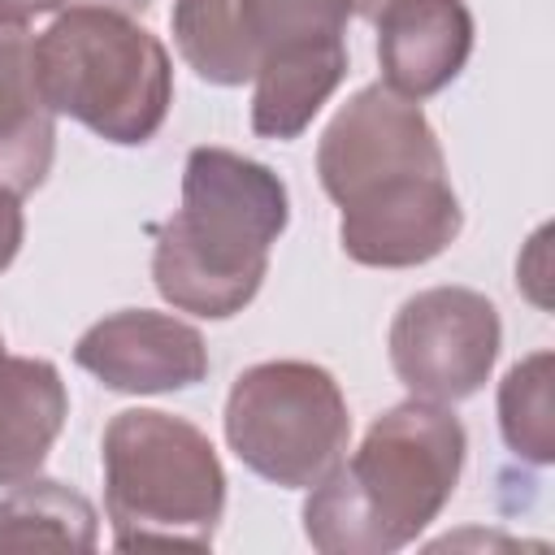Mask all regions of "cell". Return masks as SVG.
<instances>
[{"mask_svg":"<svg viewBox=\"0 0 555 555\" xmlns=\"http://www.w3.org/2000/svg\"><path fill=\"white\" fill-rule=\"evenodd\" d=\"M377 22L382 82L403 100L438 95L473 56V13L464 0H386Z\"/></svg>","mask_w":555,"mask_h":555,"instance_id":"cell-11","label":"cell"},{"mask_svg":"<svg viewBox=\"0 0 555 555\" xmlns=\"http://www.w3.org/2000/svg\"><path fill=\"white\" fill-rule=\"evenodd\" d=\"M0 356H4V334H0Z\"/></svg>","mask_w":555,"mask_h":555,"instance_id":"cell-20","label":"cell"},{"mask_svg":"<svg viewBox=\"0 0 555 555\" xmlns=\"http://www.w3.org/2000/svg\"><path fill=\"white\" fill-rule=\"evenodd\" d=\"M56 156V113L35 69V35L26 22H0V186L30 195Z\"/></svg>","mask_w":555,"mask_h":555,"instance_id":"cell-12","label":"cell"},{"mask_svg":"<svg viewBox=\"0 0 555 555\" xmlns=\"http://www.w3.org/2000/svg\"><path fill=\"white\" fill-rule=\"evenodd\" d=\"M35 69L52 113L117 147H143L169 117L173 65L165 43L117 9H65L35 35Z\"/></svg>","mask_w":555,"mask_h":555,"instance_id":"cell-4","label":"cell"},{"mask_svg":"<svg viewBox=\"0 0 555 555\" xmlns=\"http://www.w3.org/2000/svg\"><path fill=\"white\" fill-rule=\"evenodd\" d=\"M434 169H447L434 126L416 100L395 95L386 82L360 87L317 143V178L338 208L377 182Z\"/></svg>","mask_w":555,"mask_h":555,"instance_id":"cell-8","label":"cell"},{"mask_svg":"<svg viewBox=\"0 0 555 555\" xmlns=\"http://www.w3.org/2000/svg\"><path fill=\"white\" fill-rule=\"evenodd\" d=\"M100 516L87 494L52 477H26L0 494V555L4 551H95Z\"/></svg>","mask_w":555,"mask_h":555,"instance_id":"cell-15","label":"cell"},{"mask_svg":"<svg viewBox=\"0 0 555 555\" xmlns=\"http://www.w3.org/2000/svg\"><path fill=\"white\" fill-rule=\"evenodd\" d=\"M100 464L117 551L212 546L225 512V468L199 425L160 408H126L104 429Z\"/></svg>","mask_w":555,"mask_h":555,"instance_id":"cell-3","label":"cell"},{"mask_svg":"<svg viewBox=\"0 0 555 555\" xmlns=\"http://www.w3.org/2000/svg\"><path fill=\"white\" fill-rule=\"evenodd\" d=\"M343 78H347V39L269 61L251 78V130L260 139H282V143L299 139Z\"/></svg>","mask_w":555,"mask_h":555,"instance_id":"cell-14","label":"cell"},{"mask_svg":"<svg viewBox=\"0 0 555 555\" xmlns=\"http://www.w3.org/2000/svg\"><path fill=\"white\" fill-rule=\"evenodd\" d=\"M551 351H533L520 364L507 369L499 382V429L503 442L529 460V464H551L555 460V408H551Z\"/></svg>","mask_w":555,"mask_h":555,"instance_id":"cell-16","label":"cell"},{"mask_svg":"<svg viewBox=\"0 0 555 555\" xmlns=\"http://www.w3.org/2000/svg\"><path fill=\"white\" fill-rule=\"evenodd\" d=\"M74 364L117 395H169L208 377V343L182 317L126 308L82 330Z\"/></svg>","mask_w":555,"mask_h":555,"instance_id":"cell-10","label":"cell"},{"mask_svg":"<svg viewBox=\"0 0 555 555\" xmlns=\"http://www.w3.org/2000/svg\"><path fill=\"white\" fill-rule=\"evenodd\" d=\"M69 395L52 360L0 356V486L35 477L61 438Z\"/></svg>","mask_w":555,"mask_h":555,"instance_id":"cell-13","label":"cell"},{"mask_svg":"<svg viewBox=\"0 0 555 555\" xmlns=\"http://www.w3.org/2000/svg\"><path fill=\"white\" fill-rule=\"evenodd\" d=\"M30 0H0V22H30Z\"/></svg>","mask_w":555,"mask_h":555,"instance_id":"cell-18","label":"cell"},{"mask_svg":"<svg viewBox=\"0 0 555 555\" xmlns=\"http://www.w3.org/2000/svg\"><path fill=\"white\" fill-rule=\"evenodd\" d=\"M390 369L412 399H473L503 347L499 308L468 286H429L403 299L390 321Z\"/></svg>","mask_w":555,"mask_h":555,"instance_id":"cell-7","label":"cell"},{"mask_svg":"<svg viewBox=\"0 0 555 555\" xmlns=\"http://www.w3.org/2000/svg\"><path fill=\"white\" fill-rule=\"evenodd\" d=\"M464 230L460 195L447 169L403 173L369 186L343 204L338 243L356 264L369 269H412L442 256Z\"/></svg>","mask_w":555,"mask_h":555,"instance_id":"cell-9","label":"cell"},{"mask_svg":"<svg viewBox=\"0 0 555 555\" xmlns=\"http://www.w3.org/2000/svg\"><path fill=\"white\" fill-rule=\"evenodd\" d=\"M382 4H386V0H351V13H360V17H377Z\"/></svg>","mask_w":555,"mask_h":555,"instance_id":"cell-19","label":"cell"},{"mask_svg":"<svg viewBox=\"0 0 555 555\" xmlns=\"http://www.w3.org/2000/svg\"><path fill=\"white\" fill-rule=\"evenodd\" d=\"M286 221L291 195L269 165L230 147H191L182 204L160 225L152 251L160 299L208 321L243 312L269 273V247Z\"/></svg>","mask_w":555,"mask_h":555,"instance_id":"cell-2","label":"cell"},{"mask_svg":"<svg viewBox=\"0 0 555 555\" xmlns=\"http://www.w3.org/2000/svg\"><path fill=\"white\" fill-rule=\"evenodd\" d=\"M351 0H173L178 56L212 87H243L269 61L338 43Z\"/></svg>","mask_w":555,"mask_h":555,"instance_id":"cell-6","label":"cell"},{"mask_svg":"<svg viewBox=\"0 0 555 555\" xmlns=\"http://www.w3.org/2000/svg\"><path fill=\"white\" fill-rule=\"evenodd\" d=\"M464 425L447 403L403 399L304 499V538L321 555H390L416 542L464 473Z\"/></svg>","mask_w":555,"mask_h":555,"instance_id":"cell-1","label":"cell"},{"mask_svg":"<svg viewBox=\"0 0 555 555\" xmlns=\"http://www.w3.org/2000/svg\"><path fill=\"white\" fill-rule=\"evenodd\" d=\"M351 438V412L330 369L308 360H264L234 377L225 395V442L243 468L282 486H317Z\"/></svg>","mask_w":555,"mask_h":555,"instance_id":"cell-5","label":"cell"},{"mask_svg":"<svg viewBox=\"0 0 555 555\" xmlns=\"http://www.w3.org/2000/svg\"><path fill=\"white\" fill-rule=\"evenodd\" d=\"M22 238H26V217H22V195L4 191L0 186V273L17 260L22 251Z\"/></svg>","mask_w":555,"mask_h":555,"instance_id":"cell-17","label":"cell"}]
</instances>
